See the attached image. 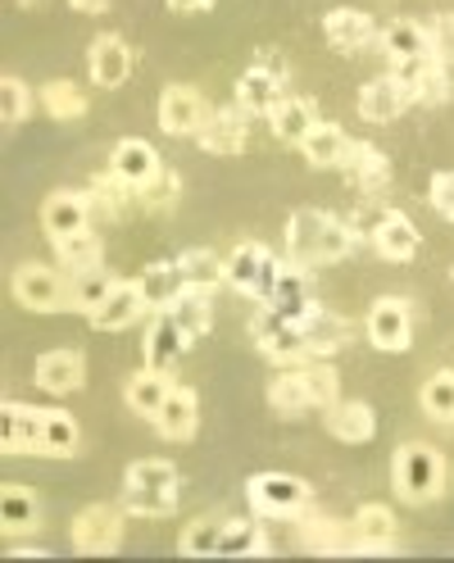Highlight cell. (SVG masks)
Listing matches in <instances>:
<instances>
[{"label":"cell","mask_w":454,"mask_h":563,"mask_svg":"<svg viewBox=\"0 0 454 563\" xmlns=\"http://www.w3.org/2000/svg\"><path fill=\"white\" fill-rule=\"evenodd\" d=\"M355 251V228L341 223L336 214L323 209H296L287 219V255L300 268H319V264H336Z\"/></svg>","instance_id":"6da1fadb"},{"label":"cell","mask_w":454,"mask_h":563,"mask_svg":"<svg viewBox=\"0 0 454 563\" xmlns=\"http://www.w3.org/2000/svg\"><path fill=\"white\" fill-rule=\"evenodd\" d=\"M182 477L168 460H136L123 473V505L142 518H168L178 509Z\"/></svg>","instance_id":"7a4b0ae2"},{"label":"cell","mask_w":454,"mask_h":563,"mask_svg":"<svg viewBox=\"0 0 454 563\" xmlns=\"http://www.w3.org/2000/svg\"><path fill=\"white\" fill-rule=\"evenodd\" d=\"M391 486L405 505H432L445 496V460L432 445L409 441L391 460Z\"/></svg>","instance_id":"3957f363"},{"label":"cell","mask_w":454,"mask_h":563,"mask_svg":"<svg viewBox=\"0 0 454 563\" xmlns=\"http://www.w3.org/2000/svg\"><path fill=\"white\" fill-rule=\"evenodd\" d=\"M14 300L32 313H59L74 300V277H64V268H51V264H19Z\"/></svg>","instance_id":"277c9868"},{"label":"cell","mask_w":454,"mask_h":563,"mask_svg":"<svg viewBox=\"0 0 454 563\" xmlns=\"http://www.w3.org/2000/svg\"><path fill=\"white\" fill-rule=\"evenodd\" d=\"M277 273H283V264H277V255L268 251V245H259V241L232 245V255H228V287H236L241 296L268 300Z\"/></svg>","instance_id":"5b68a950"},{"label":"cell","mask_w":454,"mask_h":563,"mask_svg":"<svg viewBox=\"0 0 454 563\" xmlns=\"http://www.w3.org/2000/svg\"><path fill=\"white\" fill-rule=\"evenodd\" d=\"M246 496L264 518H300L309 509V482L291 473H255L246 482Z\"/></svg>","instance_id":"8992f818"},{"label":"cell","mask_w":454,"mask_h":563,"mask_svg":"<svg viewBox=\"0 0 454 563\" xmlns=\"http://www.w3.org/2000/svg\"><path fill=\"white\" fill-rule=\"evenodd\" d=\"M123 509L128 505H87L68 537H74V550L82 554H114L123 545Z\"/></svg>","instance_id":"52a82bcc"},{"label":"cell","mask_w":454,"mask_h":563,"mask_svg":"<svg viewBox=\"0 0 454 563\" xmlns=\"http://www.w3.org/2000/svg\"><path fill=\"white\" fill-rule=\"evenodd\" d=\"M255 345H259V355L273 360V364H304L309 360V345H304V332L300 323L283 319V313H273L264 309L259 319H255Z\"/></svg>","instance_id":"ba28073f"},{"label":"cell","mask_w":454,"mask_h":563,"mask_svg":"<svg viewBox=\"0 0 454 563\" xmlns=\"http://www.w3.org/2000/svg\"><path fill=\"white\" fill-rule=\"evenodd\" d=\"M283 96H287V68H283V59H273V55L255 59L246 74L236 78V104H246L251 114H268Z\"/></svg>","instance_id":"9c48e42d"},{"label":"cell","mask_w":454,"mask_h":563,"mask_svg":"<svg viewBox=\"0 0 454 563\" xmlns=\"http://www.w3.org/2000/svg\"><path fill=\"white\" fill-rule=\"evenodd\" d=\"M364 328H368V341L377 350L400 355V350H409V341H413V313H409V305L400 296H381V300H373Z\"/></svg>","instance_id":"30bf717a"},{"label":"cell","mask_w":454,"mask_h":563,"mask_svg":"<svg viewBox=\"0 0 454 563\" xmlns=\"http://www.w3.org/2000/svg\"><path fill=\"white\" fill-rule=\"evenodd\" d=\"M251 110L246 104H223V110H209L204 119V132L196 136L209 155H241L251 141Z\"/></svg>","instance_id":"8fae6325"},{"label":"cell","mask_w":454,"mask_h":563,"mask_svg":"<svg viewBox=\"0 0 454 563\" xmlns=\"http://www.w3.org/2000/svg\"><path fill=\"white\" fill-rule=\"evenodd\" d=\"M396 78L413 91V104H445L454 96L450 64L441 55H418V59L396 64Z\"/></svg>","instance_id":"7c38bea8"},{"label":"cell","mask_w":454,"mask_h":563,"mask_svg":"<svg viewBox=\"0 0 454 563\" xmlns=\"http://www.w3.org/2000/svg\"><path fill=\"white\" fill-rule=\"evenodd\" d=\"M368 241H373V251L381 260H391V264H409L418 255V245H423L418 223L409 214H400V209H381L377 223L368 228Z\"/></svg>","instance_id":"4fadbf2b"},{"label":"cell","mask_w":454,"mask_h":563,"mask_svg":"<svg viewBox=\"0 0 454 563\" xmlns=\"http://www.w3.org/2000/svg\"><path fill=\"white\" fill-rule=\"evenodd\" d=\"M209 119V104L196 87H164L159 96V128L168 136H200Z\"/></svg>","instance_id":"5bb4252c"},{"label":"cell","mask_w":454,"mask_h":563,"mask_svg":"<svg viewBox=\"0 0 454 563\" xmlns=\"http://www.w3.org/2000/svg\"><path fill=\"white\" fill-rule=\"evenodd\" d=\"M91 214H96V209H91L87 191H51L46 205H42V232H46L51 241L78 236V232H87Z\"/></svg>","instance_id":"9a60e30c"},{"label":"cell","mask_w":454,"mask_h":563,"mask_svg":"<svg viewBox=\"0 0 454 563\" xmlns=\"http://www.w3.org/2000/svg\"><path fill=\"white\" fill-rule=\"evenodd\" d=\"M146 309H151V305H146L142 287H136V277H132V282H119V287L87 313V323H91L96 332H123V328H132L136 319H142Z\"/></svg>","instance_id":"2e32d148"},{"label":"cell","mask_w":454,"mask_h":563,"mask_svg":"<svg viewBox=\"0 0 454 563\" xmlns=\"http://www.w3.org/2000/svg\"><path fill=\"white\" fill-rule=\"evenodd\" d=\"M323 37H328V46H336L341 55H359V51L377 46L381 32L373 27V19H368L364 10L341 5V10H328V14H323Z\"/></svg>","instance_id":"e0dca14e"},{"label":"cell","mask_w":454,"mask_h":563,"mask_svg":"<svg viewBox=\"0 0 454 563\" xmlns=\"http://www.w3.org/2000/svg\"><path fill=\"white\" fill-rule=\"evenodd\" d=\"M409 104H413V91L396 74H381V78H373V82L359 87V114L368 123H396L409 110Z\"/></svg>","instance_id":"ac0fdd59"},{"label":"cell","mask_w":454,"mask_h":563,"mask_svg":"<svg viewBox=\"0 0 454 563\" xmlns=\"http://www.w3.org/2000/svg\"><path fill=\"white\" fill-rule=\"evenodd\" d=\"M87 68H91V82L96 87L114 91L132 74V46L119 37V32H104V37H96L91 51H87Z\"/></svg>","instance_id":"d6986e66"},{"label":"cell","mask_w":454,"mask_h":563,"mask_svg":"<svg viewBox=\"0 0 454 563\" xmlns=\"http://www.w3.org/2000/svg\"><path fill=\"white\" fill-rule=\"evenodd\" d=\"M296 522H300V527H296L300 545L313 550V554H345V550H355L351 522H341V518H332V514H323V509H304Z\"/></svg>","instance_id":"ffe728a7"},{"label":"cell","mask_w":454,"mask_h":563,"mask_svg":"<svg viewBox=\"0 0 454 563\" xmlns=\"http://www.w3.org/2000/svg\"><path fill=\"white\" fill-rule=\"evenodd\" d=\"M300 332H304V345H309V360H328V355H336V350L351 345V336H355V328L345 323L336 309H323V305L304 313Z\"/></svg>","instance_id":"44dd1931"},{"label":"cell","mask_w":454,"mask_h":563,"mask_svg":"<svg viewBox=\"0 0 454 563\" xmlns=\"http://www.w3.org/2000/svg\"><path fill=\"white\" fill-rule=\"evenodd\" d=\"M264 305L273 313H283V319H291V323H300L309 309H319V300H313V291H309V268L283 264V273H277V282H273V291H268Z\"/></svg>","instance_id":"7402d4cb"},{"label":"cell","mask_w":454,"mask_h":563,"mask_svg":"<svg viewBox=\"0 0 454 563\" xmlns=\"http://www.w3.org/2000/svg\"><path fill=\"white\" fill-rule=\"evenodd\" d=\"M351 532H355V554H391L400 541L396 514L387 505H364L351 518Z\"/></svg>","instance_id":"603a6c76"},{"label":"cell","mask_w":454,"mask_h":563,"mask_svg":"<svg viewBox=\"0 0 454 563\" xmlns=\"http://www.w3.org/2000/svg\"><path fill=\"white\" fill-rule=\"evenodd\" d=\"M37 386L51 396H74L82 391V382H87V360H82V350H51V355L37 360Z\"/></svg>","instance_id":"cb8c5ba5"},{"label":"cell","mask_w":454,"mask_h":563,"mask_svg":"<svg viewBox=\"0 0 454 563\" xmlns=\"http://www.w3.org/2000/svg\"><path fill=\"white\" fill-rule=\"evenodd\" d=\"M155 422V432L164 441H191L196 428H200V396L191 391V386H173L164 409L151 418Z\"/></svg>","instance_id":"d4e9b609"},{"label":"cell","mask_w":454,"mask_h":563,"mask_svg":"<svg viewBox=\"0 0 454 563\" xmlns=\"http://www.w3.org/2000/svg\"><path fill=\"white\" fill-rule=\"evenodd\" d=\"M341 173H345V183H351L355 191L373 196V191L387 187L391 159H387V151H381V146H373V141H355L351 155H345V164H341Z\"/></svg>","instance_id":"484cf974"},{"label":"cell","mask_w":454,"mask_h":563,"mask_svg":"<svg viewBox=\"0 0 454 563\" xmlns=\"http://www.w3.org/2000/svg\"><path fill=\"white\" fill-rule=\"evenodd\" d=\"M42 437V409H27L19 400L0 405V450L5 454H37Z\"/></svg>","instance_id":"4316f807"},{"label":"cell","mask_w":454,"mask_h":563,"mask_svg":"<svg viewBox=\"0 0 454 563\" xmlns=\"http://www.w3.org/2000/svg\"><path fill=\"white\" fill-rule=\"evenodd\" d=\"M323 119H319V110H313V100H304V96H283L268 110V128H273V136L277 141H291V146H304V136L319 128Z\"/></svg>","instance_id":"83f0119b"},{"label":"cell","mask_w":454,"mask_h":563,"mask_svg":"<svg viewBox=\"0 0 454 563\" xmlns=\"http://www.w3.org/2000/svg\"><path fill=\"white\" fill-rule=\"evenodd\" d=\"M323 413H328V418H323L328 432H332L336 441H345V445H364V441L377 437V413H373L368 400H336V405H328Z\"/></svg>","instance_id":"f1b7e54d"},{"label":"cell","mask_w":454,"mask_h":563,"mask_svg":"<svg viewBox=\"0 0 454 563\" xmlns=\"http://www.w3.org/2000/svg\"><path fill=\"white\" fill-rule=\"evenodd\" d=\"M377 46L391 64H405V59H418V55H436L432 51V27L413 23V19H391L387 27H381Z\"/></svg>","instance_id":"f546056e"},{"label":"cell","mask_w":454,"mask_h":563,"mask_svg":"<svg viewBox=\"0 0 454 563\" xmlns=\"http://www.w3.org/2000/svg\"><path fill=\"white\" fill-rule=\"evenodd\" d=\"M187 345H191V341H187V332H182V323H178V313L159 309L155 323H151V332H146L142 355H146L151 368H173V360H182Z\"/></svg>","instance_id":"4dcf8cb0"},{"label":"cell","mask_w":454,"mask_h":563,"mask_svg":"<svg viewBox=\"0 0 454 563\" xmlns=\"http://www.w3.org/2000/svg\"><path fill=\"white\" fill-rule=\"evenodd\" d=\"M168 391H173V377H168V368H136L128 382H123V400H128V409L132 413H142V418H155L159 409H164V400H168Z\"/></svg>","instance_id":"1f68e13d"},{"label":"cell","mask_w":454,"mask_h":563,"mask_svg":"<svg viewBox=\"0 0 454 563\" xmlns=\"http://www.w3.org/2000/svg\"><path fill=\"white\" fill-rule=\"evenodd\" d=\"M110 168L119 173L123 183H132V187H146V183L155 178V173H159L164 164H159V155H155L151 141H142V136H123L119 146H114Z\"/></svg>","instance_id":"d6a6232c"},{"label":"cell","mask_w":454,"mask_h":563,"mask_svg":"<svg viewBox=\"0 0 454 563\" xmlns=\"http://www.w3.org/2000/svg\"><path fill=\"white\" fill-rule=\"evenodd\" d=\"M42 527V505L27 486H5L0 490V532L5 537H23V532H37Z\"/></svg>","instance_id":"836d02e7"},{"label":"cell","mask_w":454,"mask_h":563,"mask_svg":"<svg viewBox=\"0 0 454 563\" xmlns=\"http://www.w3.org/2000/svg\"><path fill=\"white\" fill-rule=\"evenodd\" d=\"M78 445H82L78 422L68 418L64 409H42V437H37V454H46V460H74Z\"/></svg>","instance_id":"e575fe53"},{"label":"cell","mask_w":454,"mask_h":563,"mask_svg":"<svg viewBox=\"0 0 454 563\" xmlns=\"http://www.w3.org/2000/svg\"><path fill=\"white\" fill-rule=\"evenodd\" d=\"M136 287H142V296H146L151 309H168L173 300L187 291L182 264H178V260H159V264H151L142 277H136Z\"/></svg>","instance_id":"d590c367"},{"label":"cell","mask_w":454,"mask_h":563,"mask_svg":"<svg viewBox=\"0 0 454 563\" xmlns=\"http://www.w3.org/2000/svg\"><path fill=\"white\" fill-rule=\"evenodd\" d=\"M87 200H91V209H96L100 219L119 223V219L128 214V209H132V200H136V187H132V183H123L119 173L110 168V173H100V178H91Z\"/></svg>","instance_id":"8d00e7d4"},{"label":"cell","mask_w":454,"mask_h":563,"mask_svg":"<svg viewBox=\"0 0 454 563\" xmlns=\"http://www.w3.org/2000/svg\"><path fill=\"white\" fill-rule=\"evenodd\" d=\"M351 146H355V141L345 136L336 123H319V128L304 136V146H300V151H304V159H309L313 168H341L345 155H351Z\"/></svg>","instance_id":"74e56055"},{"label":"cell","mask_w":454,"mask_h":563,"mask_svg":"<svg viewBox=\"0 0 454 563\" xmlns=\"http://www.w3.org/2000/svg\"><path fill=\"white\" fill-rule=\"evenodd\" d=\"M173 313H178V323L187 332V341H200L209 332V323H214V291H204V287H187L178 300L168 305Z\"/></svg>","instance_id":"f35d334b"},{"label":"cell","mask_w":454,"mask_h":563,"mask_svg":"<svg viewBox=\"0 0 454 563\" xmlns=\"http://www.w3.org/2000/svg\"><path fill=\"white\" fill-rule=\"evenodd\" d=\"M268 405L283 413V418H300V413L313 409V396H309V386H304V377H300V364H296L291 373H277V377L268 382Z\"/></svg>","instance_id":"ab89813d"},{"label":"cell","mask_w":454,"mask_h":563,"mask_svg":"<svg viewBox=\"0 0 454 563\" xmlns=\"http://www.w3.org/2000/svg\"><path fill=\"white\" fill-rule=\"evenodd\" d=\"M55 255H59V268L74 277V273H91V268H100L104 245H100V236L87 228V232H78V236L55 241Z\"/></svg>","instance_id":"60d3db41"},{"label":"cell","mask_w":454,"mask_h":563,"mask_svg":"<svg viewBox=\"0 0 454 563\" xmlns=\"http://www.w3.org/2000/svg\"><path fill=\"white\" fill-rule=\"evenodd\" d=\"M37 96H42V110H46L51 119H59V123H74V119L87 114V91H82L78 82H68V78L46 82Z\"/></svg>","instance_id":"b9f144b4"},{"label":"cell","mask_w":454,"mask_h":563,"mask_svg":"<svg viewBox=\"0 0 454 563\" xmlns=\"http://www.w3.org/2000/svg\"><path fill=\"white\" fill-rule=\"evenodd\" d=\"M418 405H423V413L432 422H445V428H454V368H436L423 391H418Z\"/></svg>","instance_id":"7bdbcfd3"},{"label":"cell","mask_w":454,"mask_h":563,"mask_svg":"<svg viewBox=\"0 0 454 563\" xmlns=\"http://www.w3.org/2000/svg\"><path fill=\"white\" fill-rule=\"evenodd\" d=\"M219 554H228V559H255V554H268V541H264V532L255 522L223 518V545H219Z\"/></svg>","instance_id":"ee69618b"},{"label":"cell","mask_w":454,"mask_h":563,"mask_svg":"<svg viewBox=\"0 0 454 563\" xmlns=\"http://www.w3.org/2000/svg\"><path fill=\"white\" fill-rule=\"evenodd\" d=\"M187 287H204V291H219V282H228V260H219L214 251H182L178 255Z\"/></svg>","instance_id":"f6af8a7d"},{"label":"cell","mask_w":454,"mask_h":563,"mask_svg":"<svg viewBox=\"0 0 454 563\" xmlns=\"http://www.w3.org/2000/svg\"><path fill=\"white\" fill-rule=\"evenodd\" d=\"M178 200H182V178L173 168H159L146 187H136V205H142L146 214H168Z\"/></svg>","instance_id":"bcb514c9"},{"label":"cell","mask_w":454,"mask_h":563,"mask_svg":"<svg viewBox=\"0 0 454 563\" xmlns=\"http://www.w3.org/2000/svg\"><path fill=\"white\" fill-rule=\"evenodd\" d=\"M123 277L114 273H104V268H91V273H74V300H68V309H78V313H91L104 296H110L119 287Z\"/></svg>","instance_id":"7dc6e473"},{"label":"cell","mask_w":454,"mask_h":563,"mask_svg":"<svg viewBox=\"0 0 454 563\" xmlns=\"http://www.w3.org/2000/svg\"><path fill=\"white\" fill-rule=\"evenodd\" d=\"M223 545V522L219 518H196L182 532V554L187 559H214Z\"/></svg>","instance_id":"c3c4849f"},{"label":"cell","mask_w":454,"mask_h":563,"mask_svg":"<svg viewBox=\"0 0 454 563\" xmlns=\"http://www.w3.org/2000/svg\"><path fill=\"white\" fill-rule=\"evenodd\" d=\"M300 377L309 386V396H313V409H328L341 400V377L332 364H300Z\"/></svg>","instance_id":"681fc988"},{"label":"cell","mask_w":454,"mask_h":563,"mask_svg":"<svg viewBox=\"0 0 454 563\" xmlns=\"http://www.w3.org/2000/svg\"><path fill=\"white\" fill-rule=\"evenodd\" d=\"M27 114H32V91L19 78H5V82H0V123L19 128Z\"/></svg>","instance_id":"f907efd6"},{"label":"cell","mask_w":454,"mask_h":563,"mask_svg":"<svg viewBox=\"0 0 454 563\" xmlns=\"http://www.w3.org/2000/svg\"><path fill=\"white\" fill-rule=\"evenodd\" d=\"M428 27H432V51L454 68V14H436V23Z\"/></svg>","instance_id":"816d5d0a"},{"label":"cell","mask_w":454,"mask_h":563,"mask_svg":"<svg viewBox=\"0 0 454 563\" xmlns=\"http://www.w3.org/2000/svg\"><path fill=\"white\" fill-rule=\"evenodd\" d=\"M432 209L454 223V168H445V173L432 178Z\"/></svg>","instance_id":"f5cc1de1"},{"label":"cell","mask_w":454,"mask_h":563,"mask_svg":"<svg viewBox=\"0 0 454 563\" xmlns=\"http://www.w3.org/2000/svg\"><path fill=\"white\" fill-rule=\"evenodd\" d=\"M164 5L173 10V14H204L214 0H164Z\"/></svg>","instance_id":"db71d44e"},{"label":"cell","mask_w":454,"mask_h":563,"mask_svg":"<svg viewBox=\"0 0 454 563\" xmlns=\"http://www.w3.org/2000/svg\"><path fill=\"white\" fill-rule=\"evenodd\" d=\"M68 5H74L78 14H110L114 0H68Z\"/></svg>","instance_id":"11a10c76"},{"label":"cell","mask_w":454,"mask_h":563,"mask_svg":"<svg viewBox=\"0 0 454 563\" xmlns=\"http://www.w3.org/2000/svg\"><path fill=\"white\" fill-rule=\"evenodd\" d=\"M23 5H37V0H23Z\"/></svg>","instance_id":"9f6ffc18"},{"label":"cell","mask_w":454,"mask_h":563,"mask_svg":"<svg viewBox=\"0 0 454 563\" xmlns=\"http://www.w3.org/2000/svg\"><path fill=\"white\" fill-rule=\"evenodd\" d=\"M450 282H454V268H450Z\"/></svg>","instance_id":"6f0895ef"}]
</instances>
